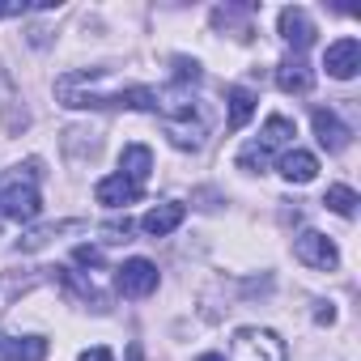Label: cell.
<instances>
[{
	"mask_svg": "<svg viewBox=\"0 0 361 361\" xmlns=\"http://www.w3.org/2000/svg\"><path fill=\"white\" fill-rule=\"evenodd\" d=\"M56 98L73 111L81 106H123V111H149L157 115L161 111V94L149 90V85H128V90H98V68H77V73H64L56 77Z\"/></svg>",
	"mask_w": 361,
	"mask_h": 361,
	"instance_id": "1",
	"label": "cell"
},
{
	"mask_svg": "<svg viewBox=\"0 0 361 361\" xmlns=\"http://www.w3.org/2000/svg\"><path fill=\"white\" fill-rule=\"evenodd\" d=\"M39 204V161L0 174V221H35Z\"/></svg>",
	"mask_w": 361,
	"mask_h": 361,
	"instance_id": "2",
	"label": "cell"
},
{
	"mask_svg": "<svg viewBox=\"0 0 361 361\" xmlns=\"http://www.w3.org/2000/svg\"><path fill=\"white\" fill-rule=\"evenodd\" d=\"M289 136H293V123H289L285 115H268V123H264L259 140H251V145L238 153V170H264V166H268V157H272V149H285V145H289Z\"/></svg>",
	"mask_w": 361,
	"mask_h": 361,
	"instance_id": "3",
	"label": "cell"
},
{
	"mask_svg": "<svg viewBox=\"0 0 361 361\" xmlns=\"http://www.w3.org/2000/svg\"><path fill=\"white\" fill-rule=\"evenodd\" d=\"M230 361H285V344L268 327H238L230 344Z\"/></svg>",
	"mask_w": 361,
	"mask_h": 361,
	"instance_id": "4",
	"label": "cell"
},
{
	"mask_svg": "<svg viewBox=\"0 0 361 361\" xmlns=\"http://www.w3.org/2000/svg\"><path fill=\"white\" fill-rule=\"evenodd\" d=\"M293 255H298L306 268H319V272H331V268L340 264L336 243H331L327 234H319V230H302L298 243H293Z\"/></svg>",
	"mask_w": 361,
	"mask_h": 361,
	"instance_id": "5",
	"label": "cell"
},
{
	"mask_svg": "<svg viewBox=\"0 0 361 361\" xmlns=\"http://www.w3.org/2000/svg\"><path fill=\"white\" fill-rule=\"evenodd\" d=\"M115 285H119L123 298H149L157 289V268L149 259H128V264L115 268Z\"/></svg>",
	"mask_w": 361,
	"mask_h": 361,
	"instance_id": "6",
	"label": "cell"
},
{
	"mask_svg": "<svg viewBox=\"0 0 361 361\" xmlns=\"http://www.w3.org/2000/svg\"><path fill=\"white\" fill-rule=\"evenodd\" d=\"M281 39L293 47V56H302V51L314 43V22H310V13H306L302 5L281 9Z\"/></svg>",
	"mask_w": 361,
	"mask_h": 361,
	"instance_id": "7",
	"label": "cell"
},
{
	"mask_svg": "<svg viewBox=\"0 0 361 361\" xmlns=\"http://www.w3.org/2000/svg\"><path fill=\"white\" fill-rule=\"evenodd\" d=\"M323 68H327L336 81L357 77V68H361V43H357V39H340V43H331L327 56H323Z\"/></svg>",
	"mask_w": 361,
	"mask_h": 361,
	"instance_id": "8",
	"label": "cell"
},
{
	"mask_svg": "<svg viewBox=\"0 0 361 361\" xmlns=\"http://www.w3.org/2000/svg\"><path fill=\"white\" fill-rule=\"evenodd\" d=\"M94 196H98V204H106V209H123V204H136V200L145 196V188L128 183L123 174H106V178H98Z\"/></svg>",
	"mask_w": 361,
	"mask_h": 361,
	"instance_id": "9",
	"label": "cell"
},
{
	"mask_svg": "<svg viewBox=\"0 0 361 361\" xmlns=\"http://www.w3.org/2000/svg\"><path fill=\"white\" fill-rule=\"evenodd\" d=\"M310 123H314V136H319V145L327 149V153H344L348 149V128L336 119V111H314L310 115Z\"/></svg>",
	"mask_w": 361,
	"mask_h": 361,
	"instance_id": "10",
	"label": "cell"
},
{
	"mask_svg": "<svg viewBox=\"0 0 361 361\" xmlns=\"http://www.w3.org/2000/svg\"><path fill=\"white\" fill-rule=\"evenodd\" d=\"M183 217H188V209H183V204L166 200V204H157V209H149V213H145L140 230H145V234H153V238H166L170 230H178V226H183Z\"/></svg>",
	"mask_w": 361,
	"mask_h": 361,
	"instance_id": "11",
	"label": "cell"
},
{
	"mask_svg": "<svg viewBox=\"0 0 361 361\" xmlns=\"http://www.w3.org/2000/svg\"><path fill=\"white\" fill-rule=\"evenodd\" d=\"M119 174L128 178V183L145 188V178L153 174V153H149V145H123V153H119Z\"/></svg>",
	"mask_w": 361,
	"mask_h": 361,
	"instance_id": "12",
	"label": "cell"
},
{
	"mask_svg": "<svg viewBox=\"0 0 361 361\" xmlns=\"http://www.w3.org/2000/svg\"><path fill=\"white\" fill-rule=\"evenodd\" d=\"M47 340L39 336H0V361H43Z\"/></svg>",
	"mask_w": 361,
	"mask_h": 361,
	"instance_id": "13",
	"label": "cell"
},
{
	"mask_svg": "<svg viewBox=\"0 0 361 361\" xmlns=\"http://www.w3.org/2000/svg\"><path fill=\"white\" fill-rule=\"evenodd\" d=\"M276 85H281L285 94H310L314 73H310V64H306L302 56H289V60L276 68Z\"/></svg>",
	"mask_w": 361,
	"mask_h": 361,
	"instance_id": "14",
	"label": "cell"
},
{
	"mask_svg": "<svg viewBox=\"0 0 361 361\" xmlns=\"http://www.w3.org/2000/svg\"><path fill=\"white\" fill-rule=\"evenodd\" d=\"M281 174L289 178V183H310V178L319 174V157L306 153V149H289L281 157Z\"/></svg>",
	"mask_w": 361,
	"mask_h": 361,
	"instance_id": "15",
	"label": "cell"
},
{
	"mask_svg": "<svg viewBox=\"0 0 361 361\" xmlns=\"http://www.w3.org/2000/svg\"><path fill=\"white\" fill-rule=\"evenodd\" d=\"M226 98H230V128H234V132H238V128H247V119L255 115V94H251V90H243V85H234Z\"/></svg>",
	"mask_w": 361,
	"mask_h": 361,
	"instance_id": "16",
	"label": "cell"
},
{
	"mask_svg": "<svg viewBox=\"0 0 361 361\" xmlns=\"http://www.w3.org/2000/svg\"><path fill=\"white\" fill-rule=\"evenodd\" d=\"M323 204H327L331 213H340V217H353V213H357V192L344 188V183H336V188L323 192Z\"/></svg>",
	"mask_w": 361,
	"mask_h": 361,
	"instance_id": "17",
	"label": "cell"
},
{
	"mask_svg": "<svg viewBox=\"0 0 361 361\" xmlns=\"http://www.w3.org/2000/svg\"><path fill=\"white\" fill-rule=\"evenodd\" d=\"M0 94H5V132H22L30 123V115H18V94H13L5 73H0Z\"/></svg>",
	"mask_w": 361,
	"mask_h": 361,
	"instance_id": "18",
	"label": "cell"
},
{
	"mask_svg": "<svg viewBox=\"0 0 361 361\" xmlns=\"http://www.w3.org/2000/svg\"><path fill=\"white\" fill-rule=\"evenodd\" d=\"M73 259H77V264L98 268V264H102V251H98V247H77V251H73Z\"/></svg>",
	"mask_w": 361,
	"mask_h": 361,
	"instance_id": "19",
	"label": "cell"
},
{
	"mask_svg": "<svg viewBox=\"0 0 361 361\" xmlns=\"http://www.w3.org/2000/svg\"><path fill=\"white\" fill-rule=\"evenodd\" d=\"M35 5H26V0H9V5H0V18H22V13H30Z\"/></svg>",
	"mask_w": 361,
	"mask_h": 361,
	"instance_id": "20",
	"label": "cell"
},
{
	"mask_svg": "<svg viewBox=\"0 0 361 361\" xmlns=\"http://www.w3.org/2000/svg\"><path fill=\"white\" fill-rule=\"evenodd\" d=\"M81 361H115V357H111V348H85Z\"/></svg>",
	"mask_w": 361,
	"mask_h": 361,
	"instance_id": "21",
	"label": "cell"
},
{
	"mask_svg": "<svg viewBox=\"0 0 361 361\" xmlns=\"http://www.w3.org/2000/svg\"><path fill=\"white\" fill-rule=\"evenodd\" d=\"M319 323H336V310L331 306H319Z\"/></svg>",
	"mask_w": 361,
	"mask_h": 361,
	"instance_id": "22",
	"label": "cell"
},
{
	"mask_svg": "<svg viewBox=\"0 0 361 361\" xmlns=\"http://www.w3.org/2000/svg\"><path fill=\"white\" fill-rule=\"evenodd\" d=\"M128 361H140V344H132V348H128Z\"/></svg>",
	"mask_w": 361,
	"mask_h": 361,
	"instance_id": "23",
	"label": "cell"
},
{
	"mask_svg": "<svg viewBox=\"0 0 361 361\" xmlns=\"http://www.w3.org/2000/svg\"><path fill=\"white\" fill-rule=\"evenodd\" d=\"M196 361H226V357H217V353H204V357H196Z\"/></svg>",
	"mask_w": 361,
	"mask_h": 361,
	"instance_id": "24",
	"label": "cell"
}]
</instances>
